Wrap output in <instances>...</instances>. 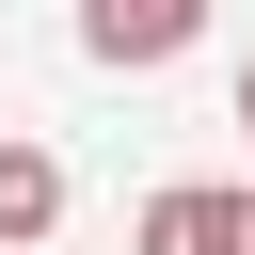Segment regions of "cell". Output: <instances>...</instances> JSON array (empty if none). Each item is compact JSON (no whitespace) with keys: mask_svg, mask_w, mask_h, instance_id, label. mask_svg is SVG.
I'll use <instances>...</instances> for the list:
<instances>
[{"mask_svg":"<svg viewBox=\"0 0 255 255\" xmlns=\"http://www.w3.org/2000/svg\"><path fill=\"white\" fill-rule=\"evenodd\" d=\"M191 32H207V0H80V48L96 64H175Z\"/></svg>","mask_w":255,"mask_h":255,"instance_id":"2","label":"cell"},{"mask_svg":"<svg viewBox=\"0 0 255 255\" xmlns=\"http://www.w3.org/2000/svg\"><path fill=\"white\" fill-rule=\"evenodd\" d=\"M239 128H255V64H239Z\"/></svg>","mask_w":255,"mask_h":255,"instance_id":"4","label":"cell"},{"mask_svg":"<svg viewBox=\"0 0 255 255\" xmlns=\"http://www.w3.org/2000/svg\"><path fill=\"white\" fill-rule=\"evenodd\" d=\"M143 255H255V191H223V175H175V191L143 207Z\"/></svg>","mask_w":255,"mask_h":255,"instance_id":"1","label":"cell"},{"mask_svg":"<svg viewBox=\"0 0 255 255\" xmlns=\"http://www.w3.org/2000/svg\"><path fill=\"white\" fill-rule=\"evenodd\" d=\"M48 223H64V159H48L32 128H0V255H32Z\"/></svg>","mask_w":255,"mask_h":255,"instance_id":"3","label":"cell"}]
</instances>
